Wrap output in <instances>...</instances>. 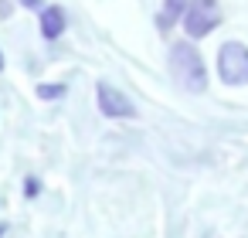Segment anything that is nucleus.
I'll list each match as a JSON object with an SVG mask.
<instances>
[{
	"mask_svg": "<svg viewBox=\"0 0 248 238\" xmlns=\"http://www.w3.org/2000/svg\"><path fill=\"white\" fill-rule=\"evenodd\" d=\"M170 68H173V79L177 85H184V92H207V68H204V58L197 55L194 45L187 41H177L170 48Z\"/></svg>",
	"mask_w": 248,
	"mask_h": 238,
	"instance_id": "obj_1",
	"label": "nucleus"
},
{
	"mask_svg": "<svg viewBox=\"0 0 248 238\" xmlns=\"http://www.w3.org/2000/svg\"><path fill=\"white\" fill-rule=\"evenodd\" d=\"M217 75L224 85H248V48L241 41H224L217 51Z\"/></svg>",
	"mask_w": 248,
	"mask_h": 238,
	"instance_id": "obj_2",
	"label": "nucleus"
},
{
	"mask_svg": "<svg viewBox=\"0 0 248 238\" xmlns=\"http://www.w3.org/2000/svg\"><path fill=\"white\" fill-rule=\"evenodd\" d=\"M217 24H221L217 0H190V7H187V14H184V31H187V38H204V34H211Z\"/></svg>",
	"mask_w": 248,
	"mask_h": 238,
	"instance_id": "obj_3",
	"label": "nucleus"
},
{
	"mask_svg": "<svg viewBox=\"0 0 248 238\" xmlns=\"http://www.w3.org/2000/svg\"><path fill=\"white\" fill-rule=\"evenodd\" d=\"M95 95H99V109H102V116H109V119H129V116L136 112L133 102H129L119 89H112V85H99Z\"/></svg>",
	"mask_w": 248,
	"mask_h": 238,
	"instance_id": "obj_4",
	"label": "nucleus"
},
{
	"mask_svg": "<svg viewBox=\"0 0 248 238\" xmlns=\"http://www.w3.org/2000/svg\"><path fill=\"white\" fill-rule=\"evenodd\" d=\"M65 11L62 7H48V11H41V34L48 38V41H55V38H62L65 34Z\"/></svg>",
	"mask_w": 248,
	"mask_h": 238,
	"instance_id": "obj_5",
	"label": "nucleus"
},
{
	"mask_svg": "<svg viewBox=\"0 0 248 238\" xmlns=\"http://www.w3.org/2000/svg\"><path fill=\"white\" fill-rule=\"evenodd\" d=\"M187 7H190V0H163V14H160V28L163 31H170L184 14H187Z\"/></svg>",
	"mask_w": 248,
	"mask_h": 238,
	"instance_id": "obj_6",
	"label": "nucleus"
},
{
	"mask_svg": "<svg viewBox=\"0 0 248 238\" xmlns=\"http://www.w3.org/2000/svg\"><path fill=\"white\" fill-rule=\"evenodd\" d=\"M38 95L41 99H62L65 95V85H38Z\"/></svg>",
	"mask_w": 248,
	"mask_h": 238,
	"instance_id": "obj_7",
	"label": "nucleus"
},
{
	"mask_svg": "<svg viewBox=\"0 0 248 238\" xmlns=\"http://www.w3.org/2000/svg\"><path fill=\"white\" fill-rule=\"evenodd\" d=\"M24 190H28V197H34V194H38V190H41V187H38V180H34V177H31V180H28V187H24Z\"/></svg>",
	"mask_w": 248,
	"mask_h": 238,
	"instance_id": "obj_8",
	"label": "nucleus"
},
{
	"mask_svg": "<svg viewBox=\"0 0 248 238\" xmlns=\"http://www.w3.org/2000/svg\"><path fill=\"white\" fill-rule=\"evenodd\" d=\"M21 4L31 7V11H41V7H45V0H21Z\"/></svg>",
	"mask_w": 248,
	"mask_h": 238,
	"instance_id": "obj_9",
	"label": "nucleus"
},
{
	"mask_svg": "<svg viewBox=\"0 0 248 238\" xmlns=\"http://www.w3.org/2000/svg\"><path fill=\"white\" fill-rule=\"evenodd\" d=\"M7 228H11V224H0V238H4V235H7Z\"/></svg>",
	"mask_w": 248,
	"mask_h": 238,
	"instance_id": "obj_10",
	"label": "nucleus"
},
{
	"mask_svg": "<svg viewBox=\"0 0 248 238\" xmlns=\"http://www.w3.org/2000/svg\"><path fill=\"white\" fill-rule=\"evenodd\" d=\"M0 72H4V51H0Z\"/></svg>",
	"mask_w": 248,
	"mask_h": 238,
	"instance_id": "obj_11",
	"label": "nucleus"
}]
</instances>
